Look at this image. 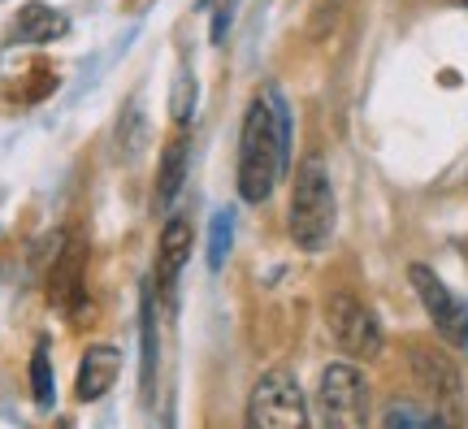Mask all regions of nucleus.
<instances>
[{
	"label": "nucleus",
	"mask_w": 468,
	"mask_h": 429,
	"mask_svg": "<svg viewBox=\"0 0 468 429\" xmlns=\"http://www.w3.org/2000/svg\"><path fill=\"white\" fill-rule=\"evenodd\" d=\"M291 156V113L278 87H265L261 96L248 104L243 117V144H239V196L248 204L269 199L278 187Z\"/></svg>",
	"instance_id": "1"
},
{
	"label": "nucleus",
	"mask_w": 468,
	"mask_h": 429,
	"mask_svg": "<svg viewBox=\"0 0 468 429\" xmlns=\"http://www.w3.org/2000/svg\"><path fill=\"white\" fill-rule=\"evenodd\" d=\"M335 231V187L325 174L321 156H308L295 174V191H291V239L303 252L325 248V239Z\"/></svg>",
	"instance_id": "2"
},
{
	"label": "nucleus",
	"mask_w": 468,
	"mask_h": 429,
	"mask_svg": "<svg viewBox=\"0 0 468 429\" xmlns=\"http://www.w3.org/2000/svg\"><path fill=\"white\" fill-rule=\"evenodd\" d=\"M248 421L256 429H303L308 425V403H303L300 381L286 369H273L251 386Z\"/></svg>",
	"instance_id": "3"
},
{
	"label": "nucleus",
	"mask_w": 468,
	"mask_h": 429,
	"mask_svg": "<svg viewBox=\"0 0 468 429\" xmlns=\"http://www.w3.org/2000/svg\"><path fill=\"white\" fill-rule=\"evenodd\" d=\"M325 326L335 334V343L347 351L351 360H373L382 351V326L351 291H335L325 299Z\"/></svg>",
	"instance_id": "4"
},
{
	"label": "nucleus",
	"mask_w": 468,
	"mask_h": 429,
	"mask_svg": "<svg viewBox=\"0 0 468 429\" xmlns=\"http://www.w3.org/2000/svg\"><path fill=\"white\" fill-rule=\"evenodd\" d=\"M321 416L325 425L356 429L368 421V381L356 364H330L321 373Z\"/></svg>",
	"instance_id": "5"
},
{
	"label": "nucleus",
	"mask_w": 468,
	"mask_h": 429,
	"mask_svg": "<svg viewBox=\"0 0 468 429\" xmlns=\"http://www.w3.org/2000/svg\"><path fill=\"white\" fill-rule=\"evenodd\" d=\"M408 278L417 286V295H420V304H425L430 321L438 326V334L452 347H468V304L464 299H455L452 291L442 286V278H438L434 269H425V264H412Z\"/></svg>",
	"instance_id": "6"
},
{
	"label": "nucleus",
	"mask_w": 468,
	"mask_h": 429,
	"mask_svg": "<svg viewBox=\"0 0 468 429\" xmlns=\"http://www.w3.org/2000/svg\"><path fill=\"white\" fill-rule=\"evenodd\" d=\"M412 373H417L425 399L434 403L442 421H460L464 416V399H460V373H455L452 360H442L430 347H417L412 351Z\"/></svg>",
	"instance_id": "7"
},
{
	"label": "nucleus",
	"mask_w": 468,
	"mask_h": 429,
	"mask_svg": "<svg viewBox=\"0 0 468 429\" xmlns=\"http://www.w3.org/2000/svg\"><path fill=\"white\" fill-rule=\"evenodd\" d=\"M83 269H87V243L83 239H69V248H61L48 278V299L57 308L69 313V308L83 304Z\"/></svg>",
	"instance_id": "8"
},
{
	"label": "nucleus",
	"mask_w": 468,
	"mask_h": 429,
	"mask_svg": "<svg viewBox=\"0 0 468 429\" xmlns=\"http://www.w3.org/2000/svg\"><path fill=\"white\" fill-rule=\"evenodd\" d=\"M191 243H196L191 221L186 217H169L165 231H161V248H156V286L161 291H174V282H178L186 256H191Z\"/></svg>",
	"instance_id": "9"
},
{
	"label": "nucleus",
	"mask_w": 468,
	"mask_h": 429,
	"mask_svg": "<svg viewBox=\"0 0 468 429\" xmlns=\"http://www.w3.org/2000/svg\"><path fill=\"white\" fill-rule=\"evenodd\" d=\"M117 373H122V351L109 343L101 347H87L83 351V364H79V381H74V395L83 399V403H91V399H101L109 386L117 381Z\"/></svg>",
	"instance_id": "10"
},
{
	"label": "nucleus",
	"mask_w": 468,
	"mask_h": 429,
	"mask_svg": "<svg viewBox=\"0 0 468 429\" xmlns=\"http://www.w3.org/2000/svg\"><path fill=\"white\" fill-rule=\"evenodd\" d=\"M186 161H191V148H186V139H178V144H169V148H165V156H161V169H156V209L174 204V196L183 191Z\"/></svg>",
	"instance_id": "11"
},
{
	"label": "nucleus",
	"mask_w": 468,
	"mask_h": 429,
	"mask_svg": "<svg viewBox=\"0 0 468 429\" xmlns=\"http://www.w3.org/2000/svg\"><path fill=\"white\" fill-rule=\"evenodd\" d=\"M66 31V17L52 14L48 5H27L22 17H17V35L22 39H52V35Z\"/></svg>",
	"instance_id": "12"
},
{
	"label": "nucleus",
	"mask_w": 468,
	"mask_h": 429,
	"mask_svg": "<svg viewBox=\"0 0 468 429\" xmlns=\"http://www.w3.org/2000/svg\"><path fill=\"white\" fill-rule=\"evenodd\" d=\"M230 239H234V217H230V209H221V213L213 217V226H208V264H213V269L226 264Z\"/></svg>",
	"instance_id": "13"
},
{
	"label": "nucleus",
	"mask_w": 468,
	"mask_h": 429,
	"mask_svg": "<svg viewBox=\"0 0 468 429\" xmlns=\"http://www.w3.org/2000/svg\"><path fill=\"white\" fill-rule=\"evenodd\" d=\"M156 373V321H152V295H144V391H152Z\"/></svg>",
	"instance_id": "14"
},
{
	"label": "nucleus",
	"mask_w": 468,
	"mask_h": 429,
	"mask_svg": "<svg viewBox=\"0 0 468 429\" xmlns=\"http://www.w3.org/2000/svg\"><path fill=\"white\" fill-rule=\"evenodd\" d=\"M442 413L438 408H408V403H395L390 413H386V425H438ZM447 425V421H442Z\"/></svg>",
	"instance_id": "15"
},
{
	"label": "nucleus",
	"mask_w": 468,
	"mask_h": 429,
	"mask_svg": "<svg viewBox=\"0 0 468 429\" xmlns=\"http://www.w3.org/2000/svg\"><path fill=\"white\" fill-rule=\"evenodd\" d=\"M31 386H35V399H39V403H52V364H48V347H35Z\"/></svg>",
	"instance_id": "16"
},
{
	"label": "nucleus",
	"mask_w": 468,
	"mask_h": 429,
	"mask_svg": "<svg viewBox=\"0 0 468 429\" xmlns=\"http://www.w3.org/2000/svg\"><path fill=\"white\" fill-rule=\"evenodd\" d=\"M464 5H468V0H464Z\"/></svg>",
	"instance_id": "17"
}]
</instances>
